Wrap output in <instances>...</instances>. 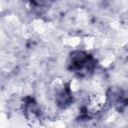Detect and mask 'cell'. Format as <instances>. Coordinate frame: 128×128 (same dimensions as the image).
I'll list each match as a JSON object with an SVG mask.
<instances>
[{
    "label": "cell",
    "mask_w": 128,
    "mask_h": 128,
    "mask_svg": "<svg viewBox=\"0 0 128 128\" xmlns=\"http://www.w3.org/2000/svg\"><path fill=\"white\" fill-rule=\"evenodd\" d=\"M96 66L95 59L83 51H75L69 59V69L79 77H85L93 72Z\"/></svg>",
    "instance_id": "cell-1"
},
{
    "label": "cell",
    "mask_w": 128,
    "mask_h": 128,
    "mask_svg": "<svg viewBox=\"0 0 128 128\" xmlns=\"http://www.w3.org/2000/svg\"><path fill=\"white\" fill-rule=\"evenodd\" d=\"M72 102V94L68 86H64L63 89L57 94V103L60 107H66Z\"/></svg>",
    "instance_id": "cell-2"
},
{
    "label": "cell",
    "mask_w": 128,
    "mask_h": 128,
    "mask_svg": "<svg viewBox=\"0 0 128 128\" xmlns=\"http://www.w3.org/2000/svg\"><path fill=\"white\" fill-rule=\"evenodd\" d=\"M31 3L35 6H38V7H43V6H48L50 5L53 1L55 0H30Z\"/></svg>",
    "instance_id": "cell-3"
}]
</instances>
